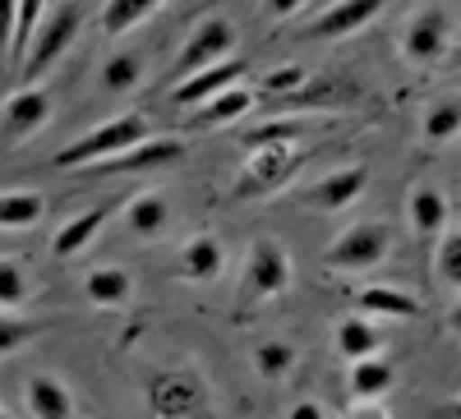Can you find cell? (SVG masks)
Returning a JSON list of instances; mask_svg holds the SVG:
<instances>
[{
	"instance_id": "obj_1",
	"label": "cell",
	"mask_w": 461,
	"mask_h": 419,
	"mask_svg": "<svg viewBox=\"0 0 461 419\" xmlns=\"http://www.w3.org/2000/svg\"><path fill=\"white\" fill-rule=\"evenodd\" d=\"M148 138V116L143 111H125V116H111L102 120L97 129L69 138L60 152H56V166L60 171H93L97 162H111L121 157V152H130L134 143Z\"/></svg>"
},
{
	"instance_id": "obj_2",
	"label": "cell",
	"mask_w": 461,
	"mask_h": 419,
	"mask_svg": "<svg viewBox=\"0 0 461 419\" xmlns=\"http://www.w3.org/2000/svg\"><path fill=\"white\" fill-rule=\"evenodd\" d=\"M143 401L158 419H203L212 406V392H208V378L194 364H171V369L148 373Z\"/></svg>"
},
{
	"instance_id": "obj_3",
	"label": "cell",
	"mask_w": 461,
	"mask_h": 419,
	"mask_svg": "<svg viewBox=\"0 0 461 419\" xmlns=\"http://www.w3.org/2000/svg\"><path fill=\"white\" fill-rule=\"evenodd\" d=\"M393 254V231L383 221H356L351 231H341L328 249H323V268L328 272H346V277H360L383 268Z\"/></svg>"
},
{
	"instance_id": "obj_4",
	"label": "cell",
	"mask_w": 461,
	"mask_h": 419,
	"mask_svg": "<svg viewBox=\"0 0 461 419\" xmlns=\"http://www.w3.org/2000/svg\"><path fill=\"white\" fill-rule=\"evenodd\" d=\"M295 281V268H291V254L282 240L273 236H258L245 254V272H240V304H263V299H277L286 295Z\"/></svg>"
},
{
	"instance_id": "obj_5",
	"label": "cell",
	"mask_w": 461,
	"mask_h": 419,
	"mask_svg": "<svg viewBox=\"0 0 461 419\" xmlns=\"http://www.w3.org/2000/svg\"><path fill=\"white\" fill-rule=\"evenodd\" d=\"M304 166V152L295 143H277V147H254L249 162L240 171V180L230 184V199L236 203H254V199H267L277 189L291 184V175Z\"/></svg>"
},
{
	"instance_id": "obj_6",
	"label": "cell",
	"mask_w": 461,
	"mask_h": 419,
	"mask_svg": "<svg viewBox=\"0 0 461 419\" xmlns=\"http://www.w3.org/2000/svg\"><path fill=\"white\" fill-rule=\"evenodd\" d=\"M79 28H84V10L79 5H56L51 14H42V23L32 28V37H28V51H23V74H28V84H37L42 74L74 47V37H79Z\"/></svg>"
},
{
	"instance_id": "obj_7",
	"label": "cell",
	"mask_w": 461,
	"mask_h": 419,
	"mask_svg": "<svg viewBox=\"0 0 461 419\" xmlns=\"http://www.w3.org/2000/svg\"><path fill=\"white\" fill-rule=\"evenodd\" d=\"M402 60L406 65H438L447 51H452V14L443 5H425V10H415L402 28Z\"/></svg>"
},
{
	"instance_id": "obj_8",
	"label": "cell",
	"mask_w": 461,
	"mask_h": 419,
	"mask_svg": "<svg viewBox=\"0 0 461 419\" xmlns=\"http://www.w3.org/2000/svg\"><path fill=\"white\" fill-rule=\"evenodd\" d=\"M230 51H236V28H230V19H221V14L199 19L194 28H189L185 47L176 51V65H171L176 84L189 79V74H199V69H208V65H217V60H226Z\"/></svg>"
},
{
	"instance_id": "obj_9",
	"label": "cell",
	"mask_w": 461,
	"mask_h": 419,
	"mask_svg": "<svg viewBox=\"0 0 461 419\" xmlns=\"http://www.w3.org/2000/svg\"><path fill=\"white\" fill-rule=\"evenodd\" d=\"M47 120H51V93L42 84H23L19 93L0 102V143L5 147L28 143Z\"/></svg>"
},
{
	"instance_id": "obj_10",
	"label": "cell",
	"mask_w": 461,
	"mask_h": 419,
	"mask_svg": "<svg viewBox=\"0 0 461 419\" xmlns=\"http://www.w3.org/2000/svg\"><path fill=\"white\" fill-rule=\"evenodd\" d=\"M245 74H249V60L245 56H226V60L199 69V74H189V79H180L171 88V102L185 106V111H194L199 102H208V97H217L226 88H236V84H245Z\"/></svg>"
},
{
	"instance_id": "obj_11",
	"label": "cell",
	"mask_w": 461,
	"mask_h": 419,
	"mask_svg": "<svg viewBox=\"0 0 461 419\" xmlns=\"http://www.w3.org/2000/svg\"><path fill=\"white\" fill-rule=\"evenodd\" d=\"M365 189H369V166H337L328 171L319 184L304 189V208H314V212H346V208H356L365 199Z\"/></svg>"
},
{
	"instance_id": "obj_12",
	"label": "cell",
	"mask_w": 461,
	"mask_h": 419,
	"mask_svg": "<svg viewBox=\"0 0 461 419\" xmlns=\"http://www.w3.org/2000/svg\"><path fill=\"white\" fill-rule=\"evenodd\" d=\"M185 138H143L134 143L130 152H121V157H111V162H97L93 171L102 175H148V171H167L185 157Z\"/></svg>"
},
{
	"instance_id": "obj_13",
	"label": "cell",
	"mask_w": 461,
	"mask_h": 419,
	"mask_svg": "<svg viewBox=\"0 0 461 419\" xmlns=\"http://www.w3.org/2000/svg\"><path fill=\"white\" fill-rule=\"evenodd\" d=\"M406 221H411V231H415L420 245H434L447 231V194H443L438 184H429V180L411 184V194H406Z\"/></svg>"
},
{
	"instance_id": "obj_14",
	"label": "cell",
	"mask_w": 461,
	"mask_h": 419,
	"mask_svg": "<svg viewBox=\"0 0 461 419\" xmlns=\"http://www.w3.org/2000/svg\"><path fill=\"white\" fill-rule=\"evenodd\" d=\"M125 208V199H106V203H97V208H88V212H79L74 221H65L60 231H56V240H51V254L56 258H74V254H84V249H93V240L106 231V221Z\"/></svg>"
},
{
	"instance_id": "obj_15",
	"label": "cell",
	"mask_w": 461,
	"mask_h": 419,
	"mask_svg": "<svg viewBox=\"0 0 461 419\" xmlns=\"http://www.w3.org/2000/svg\"><path fill=\"white\" fill-rule=\"evenodd\" d=\"M356 304L365 318H388V323H415L425 318V304H420L411 290L402 286H388V281H369L356 290Z\"/></svg>"
},
{
	"instance_id": "obj_16",
	"label": "cell",
	"mask_w": 461,
	"mask_h": 419,
	"mask_svg": "<svg viewBox=\"0 0 461 419\" xmlns=\"http://www.w3.org/2000/svg\"><path fill=\"white\" fill-rule=\"evenodd\" d=\"M383 5H388V0H332V5L310 23V37H323V42H332V37H351V32L369 28Z\"/></svg>"
},
{
	"instance_id": "obj_17",
	"label": "cell",
	"mask_w": 461,
	"mask_h": 419,
	"mask_svg": "<svg viewBox=\"0 0 461 419\" xmlns=\"http://www.w3.org/2000/svg\"><path fill=\"white\" fill-rule=\"evenodd\" d=\"M254 102L258 97L245 84H236V88H226V93H217V97H208V102H199L194 111H189V129H226V125L245 120L254 111Z\"/></svg>"
},
{
	"instance_id": "obj_18",
	"label": "cell",
	"mask_w": 461,
	"mask_h": 419,
	"mask_svg": "<svg viewBox=\"0 0 461 419\" xmlns=\"http://www.w3.org/2000/svg\"><path fill=\"white\" fill-rule=\"evenodd\" d=\"M226 268V249L217 236H189L176 254V277L185 281H217Z\"/></svg>"
},
{
	"instance_id": "obj_19",
	"label": "cell",
	"mask_w": 461,
	"mask_h": 419,
	"mask_svg": "<svg viewBox=\"0 0 461 419\" xmlns=\"http://www.w3.org/2000/svg\"><path fill=\"white\" fill-rule=\"evenodd\" d=\"M167 226H171V203L167 194H158V189H143V194L125 199V231L134 240H158L167 236Z\"/></svg>"
},
{
	"instance_id": "obj_20",
	"label": "cell",
	"mask_w": 461,
	"mask_h": 419,
	"mask_svg": "<svg viewBox=\"0 0 461 419\" xmlns=\"http://www.w3.org/2000/svg\"><path fill=\"white\" fill-rule=\"evenodd\" d=\"M23 401L32 419H74V397L56 373H32L23 383Z\"/></svg>"
},
{
	"instance_id": "obj_21",
	"label": "cell",
	"mask_w": 461,
	"mask_h": 419,
	"mask_svg": "<svg viewBox=\"0 0 461 419\" xmlns=\"http://www.w3.org/2000/svg\"><path fill=\"white\" fill-rule=\"evenodd\" d=\"M393 388H397V364L393 360H378V355L351 360V401H383Z\"/></svg>"
},
{
	"instance_id": "obj_22",
	"label": "cell",
	"mask_w": 461,
	"mask_h": 419,
	"mask_svg": "<svg viewBox=\"0 0 461 419\" xmlns=\"http://www.w3.org/2000/svg\"><path fill=\"white\" fill-rule=\"evenodd\" d=\"M332 346L341 360H365V355H378L383 351V332H378V318H341L337 332H332Z\"/></svg>"
},
{
	"instance_id": "obj_23",
	"label": "cell",
	"mask_w": 461,
	"mask_h": 419,
	"mask_svg": "<svg viewBox=\"0 0 461 419\" xmlns=\"http://www.w3.org/2000/svg\"><path fill=\"white\" fill-rule=\"evenodd\" d=\"M84 295L97 304V309H121L134 295V277L125 268H93L84 277Z\"/></svg>"
},
{
	"instance_id": "obj_24",
	"label": "cell",
	"mask_w": 461,
	"mask_h": 419,
	"mask_svg": "<svg viewBox=\"0 0 461 419\" xmlns=\"http://www.w3.org/2000/svg\"><path fill=\"white\" fill-rule=\"evenodd\" d=\"M47 217V199L37 189H5L0 194V231H28Z\"/></svg>"
},
{
	"instance_id": "obj_25",
	"label": "cell",
	"mask_w": 461,
	"mask_h": 419,
	"mask_svg": "<svg viewBox=\"0 0 461 419\" xmlns=\"http://www.w3.org/2000/svg\"><path fill=\"white\" fill-rule=\"evenodd\" d=\"M97 84H102V93H111V97L134 93V88L143 84V56H139V51H115V56H106L102 69H97Z\"/></svg>"
},
{
	"instance_id": "obj_26",
	"label": "cell",
	"mask_w": 461,
	"mask_h": 419,
	"mask_svg": "<svg viewBox=\"0 0 461 419\" xmlns=\"http://www.w3.org/2000/svg\"><path fill=\"white\" fill-rule=\"evenodd\" d=\"M162 5H167V0H106V5H102V32L106 37H125L143 19L158 14Z\"/></svg>"
},
{
	"instance_id": "obj_27",
	"label": "cell",
	"mask_w": 461,
	"mask_h": 419,
	"mask_svg": "<svg viewBox=\"0 0 461 419\" xmlns=\"http://www.w3.org/2000/svg\"><path fill=\"white\" fill-rule=\"evenodd\" d=\"M319 129V120H310V116H277V120H267V125H254L240 143L254 152V147H277V143H295V138H304V134H314Z\"/></svg>"
},
{
	"instance_id": "obj_28",
	"label": "cell",
	"mask_w": 461,
	"mask_h": 419,
	"mask_svg": "<svg viewBox=\"0 0 461 419\" xmlns=\"http://www.w3.org/2000/svg\"><path fill=\"white\" fill-rule=\"evenodd\" d=\"M254 369H258L263 383H282V378H291V369H295V346L291 341H258Z\"/></svg>"
},
{
	"instance_id": "obj_29",
	"label": "cell",
	"mask_w": 461,
	"mask_h": 419,
	"mask_svg": "<svg viewBox=\"0 0 461 419\" xmlns=\"http://www.w3.org/2000/svg\"><path fill=\"white\" fill-rule=\"evenodd\" d=\"M32 295V281H28V268L19 258H0V314H14L23 309Z\"/></svg>"
},
{
	"instance_id": "obj_30",
	"label": "cell",
	"mask_w": 461,
	"mask_h": 419,
	"mask_svg": "<svg viewBox=\"0 0 461 419\" xmlns=\"http://www.w3.org/2000/svg\"><path fill=\"white\" fill-rule=\"evenodd\" d=\"M434 281L443 290L461 286V231H443L434 240Z\"/></svg>"
},
{
	"instance_id": "obj_31",
	"label": "cell",
	"mask_w": 461,
	"mask_h": 419,
	"mask_svg": "<svg viewBox=\"0 0 461 419\" xmlns=\"http://www.w3.org/2000/svg\"><path fill=\"white\" fill-rule=\"evenodd\" d=\"M456 129H461V106L452 97L434 102L425 111V120H420V138L425 143H447V138H456Z\"/></svg>"
},
{
	"instance_id": "obj_32",
	"label": "cell",
	"mask_w": 461,
	"mask_h": 419,
	"mask_svg": "<svg viewBox=\"0 0 461 419\" xmlns=\"http://www.w3.org/2000/svg\"><path fill=\"white\" fill-rule=\"evenodd\" d=\"M42 336V323H32V318H14V314H0V360H10L19 355L28 341Z\"/></svg>"
},
{
	"instance_id": "obj_33",
	"label": "cell",
	"mask_w": 461,
	"mask_h": 419,
	"mask_svg": "<svg viewBox=\"0 0 461 419\" xmlns=\"http://www.w3.org/2000/svg\"><path fill=\"white\" fill-rule=\"evenodd\" d=\"M42 14H47V0H19V19H14V42H10V56L19 60L23 51H28V37H32V28L42 23Z\"/></svg>"
},
{
	"instance_id": "obj_34",
	"label": "cell",
	"mask_w": 461,
	"mask_h": 419,
	"mask_svg": "<svg viewBox=\"0 0 461 419\" xmlns=\"http://www.w3.org/2000/svg\"><path fill=\"white\" fill-rule=\"evenodd\" d=\"M304 84H310V74H304L300 65H277V69L263 74V93H273V97H291Z\"/></svg>"
},
{
	"instance_id": "obj_35",
	"label": "cell",
	"mask_w": 461,
	"mask_h": 419,
	"mask_svg": "<svg viewBox=\"0 0 461 419\" xmlns=\"http://www.w3.org/2000/svg\"><path fill=\"white\" fill-rule=\"evenodd\" d=\"M14 19H19V0H0V56H10V42H14Z\"/></svg>"
},
{
	"instance_id": "obj_36",
	"label": "cell",
	"mask_w": 461,
	"mask_h": 419,
	"mask_svg": "<svg viewBox=\"0 0 461 419\" xmlns=\"http://www.w3.org/2000/svg\"><path fill=\"white\" fill-rule=\"evenodd\" d=\"M346 419H393V410H388V401H351Z\"/></svg>"
},
{
	"instance_id": "obj_37",
	"label": "cell",
	"mask_w": 461,
	"mask_h": 419,
	"mask_svg": "<svg viewBox=\"0 0 461 419\" xmlns=\"http://www.w3.org/2000/svg\"><path fill=\"white\" fill-rule=\"evenodd\" d=\"M286 419H328V410H323L319 401H295Z\"/></svg>"
},
{
	"instance_id": "obj_38",
	"label": "cell",
	"mask_w": 461,
	"mask_h": 419,
	"mask_svg": "<svg viewBox=\"0 0 461 419\" xmlns=\"http://www.w3.org/2000/svg\"><path fill=\"white\" fill-rule=\"evenodd\" d=\"M304 5V0H263V10L273 14V19H286V14H295Z\"/></svg>"
},
{
	"instance_id": "obj_39",
	"label": "cell",
	"mask_w": 461,
	"mask_h": 419,
	"mask_svg": "<svg viewBox=\"0 0 461 419\" xmlns=\"http://www.w3.org/2000/svg\"><path fill=\"white\" fill-rule=\"evenodd\" d=\"M0 419H10V415H5V406H0Z\"/></svg>"
}]
</instances>
